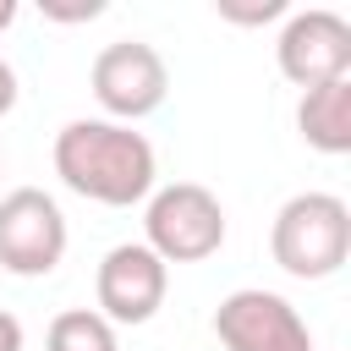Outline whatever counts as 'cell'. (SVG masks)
Instances as JSON below:
<instances>
[{
  "mask_svg": "<svg viewBox=\"0 0 351 351\" xmlns=\"http://www.w3.org/2000/svg\"><path fill=\"white\" fill-rule=\"evenodd\" d=\"M165 291H170V269L143 247V241H121L99 258V274H93V313L110 318V324H148L159 307H165Z\"/></svg>",
  "mask_w": 351,
  "mask_h": 351,
  "instance_id": "ba28073f",
  "label": "cell"
},
{
  "mask_svg": "<svg viewBox=\"0 0 351 351\" xmlns=\"http://www.w3.org/2000/svg\"><path fill=\"white\" fill-rule=\"evenodd\" d=\"M296 132L318 154H351V77L307 88L296 104Z\"/></svg>",
  "mask_w": 351,
  "mask_h": 351,
  "instance_id": "9c48e42d",
  "label": "cell"
},
{
  "mask_svg": "<svg viewBox=\"0 0 351 351\" xmlns=\"http://www.w3.org/2000/svg\"><path fill=\"white\" fill-rule=\"evenodd\" d=\"M274 60H280V77L296 82L302 93L318 88V82H335V77H351V22L340 11H291L280 38H274Z\"/></svg>",
  "mask_w": 351,
  "mask_h": 351,
  "instance_id": "52a82bcc",
  "label": "cell"
},
{
  "mask_svg": "<svg viewBox=\"0 0 351 351\" xmlns=\"http://www.w3.org/2000/svg\"><path fill=\"white\" fill-rule=\"evenodd\" d=\"M214 11H219L225 22H236V27H258V22L285 16L291 5H285V0H214Z\"/></svg>",
  "mask_w": 351,
  "mask_h": 351,
  "instance_id": "8fae6325",
  "label": "cell"
},
{
  "mask_svg": "<svg viewBox=\"0 0 351 351\" xmlns=\"http://www.w3.org/2000/svg\"><path fill=\"white\" fill-rule=\"evenodd\" d=\"M11 22H16V0H0V33H5Z\"/></svg>",
  "mask_w": 351,
  "mask_h": 351,
  "instance_id": "9a60e30c",
  "label": "cell"
},
{
  "mask_svg": "<svg viewBox=\"0 0 351 351\" xmlns=\"http://www.w3.org/2000/svg\"><path fill=\"white\" fill-rule=\"evenodd\" d=\"M66 214L44 186H16L0 197V269L16 280L55 274L66 258Z\"/></svg>",
  "mask_w": 351,
  "mask_h": 351,
  "instance_id": "277c9868",
  "label": "cell"
},
{
  "mask_svg": "<svg viewBox=\"0 0 351 351\" xmlns=\"http://www.w3.org/2000/svg\"><path fill=\"white\" fill-rule=\"evenodd\" d=\"M16 93H22L16 88V71H11V60H0V121L16 110Z\"/></svg>",
  "mask_w": 351,
  "mask_h": 351,
  "instance_id": "4fadbf2b",
  "label": "cell"
},
{
  "mask_svg": "<svg viewBox=\"0 0 351 351\" xmlns=\"http://www.w3.org/2000/svg\"><path fill=\"white\" fill-rule=\"evenodd\" d=\"M44 16H49V22H93V16H104V0H77V5L44 0Z\"/></svg>",
  "mask_w": 351,
  "mask_h": 351,
  "instance_id": "7c38bea8",
  "label": "cell"
},
{
  "mask_svg": "<svg viewBox=\"0 0 351 351\" xmlns=\"http://www.w3.org/2000/svg\"><path fill=\"white\" fill-rule=\"evenodd\" d=\"M44 351H121V340H115V324L99 318L93 307H66L49 318Z\"/></svg>",
  "mask_w": 351,
  "mask_h": 351,
  "instance_id": "30bf717a",
  "label": "cell"
},
{
  "mask_svg": "<svg viewBox=\"0 0 351 351\" xmlns=\"http://www.w3.org/2000/svg\"><path fill=\"white\" fill-rule=\"evenodd\" d=\"M55 176L66 192L88 197V203H104V208H132V203H148V192L159 186V159H154V143L121 121H104V115H82V121H66L55 132Z\"/></svg>",
  "mask_w": 351,
  "mask_h": 351,
  "instance_id": "6da1fadb",
  "label": "cell"
},
{
  "mask_svg": "<svg viewBox=\"0 0 351 351\" xmlns=\"http://www.w3.org/2000/svg\"><path fill=\"white\" fill-rule=\"evenodd\" d=\"M269 252L291 280H329L351 258V208L335 192H296L269 225Z\"/></svg>",
  "mask_w": 351,
  "mask_h": 351,
  "instance_id": "7a4b0ae2",
  "label": "cell"
},
{
  "mask_svg": "<svg viewBox=\"0 0 351 351\" xmlns=\"http://www.w3.org/2000/svg\"><path fill=\"white\" fill-rule=\"evenodd\" d=\"M214 335L225 351H313L307 318L263 285H241L214 307Z\"/></svg>",
  "mask_w": 351,
  "mask_h": 351,
  "instance_id": "8992f818",
  "label": "cell"
},
{
  "mask_svg": "<svg viewBox=\"0 0 351 351\" xmlns=\"http://www.w3.org/2000/svg\"><path fill=\"white\" fill-rule=\"evenodd\" d=\"M143 247L170 269V263H203L225 247V208L208 186L197 181H170L148 192L143 208Z\"/></svg>",
  "mask_w": 351,
  "mask_h": 351,
  "instance_id": "3957f363",
  "label": "cell"
},
{
  "mask_svg": "<svg viewBox=\"0 0 351 351\" xmlns=\"http://www.w3.org/2000/svg\"><path fill=\"white\" fill-rule=\"evenodd\" d=\"M88 88L104 110V121H143L165 104L170 93V71H165V55L143 38H115L93 55V71H88Z\"/></svg>",
  "mask_w": 351,
  "mask_h": 351,
  "instance_id": "5b68a950",
  "label": "cell"
},
{
  "mask_svg": "<svg viewBox=\"0 0 351 351\" xmlns=\"http://www.w3.org/2000/svg\"><path fill=\"white\" fill-rule=\"evenodd\" d=\"M0 351H22V324H16V313H5V307H0Z\"/></svg>",
  "mask_w": 351,
  "mask_h": 351,
  "instance_id": "5bb4252c",
  "label": "cell"
}]
</instances>
